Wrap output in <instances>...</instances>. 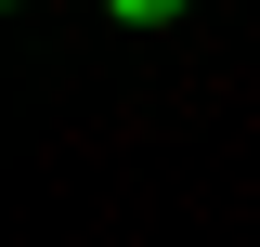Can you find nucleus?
Masks as SVG:
<instances>
[{
  "label": "nucleus",
  "mask_w": 260,
  "mask_h": 247,
  "mask_svg": "<svg viewBox=\"0 0 260 247\" xmlns=\"http://www.w3.org/2000/svg\"><path fill=\"white\" fill-rule=\"evenodd\" d=\"M104 13H117V26H182L195 0H104Z\"/></svg>",
  "instance_id": "1"
}]
</instances>
